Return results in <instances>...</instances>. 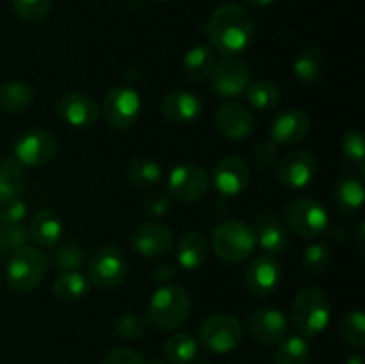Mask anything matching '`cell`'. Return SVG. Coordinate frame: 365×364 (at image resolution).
Wrapping results in <instances>:
<instances>
[{
	"label": "cell",
	"instance_id": "1",
	"mask_svg": "<svg viewBox=\"0 0 365 364\" xmlns=\"http://www.w3.org/2000/svg\"><path fill=\"white\" fill-rule=\"evenodd\" d=\"M255 36V21L242 6L234 2L217 7L207 24V38L221 56L237 57L250 49Z\"/></svg>",
	"mask_w": 365,
	"mask_h": 364
},
{
	"label": "cell",
	"instance_id": "2",
	"mask_svg": "<svg viewBox=\"0 0 365 364\" xmlns=\"http://www.w3.org/2000/svg\"><path fill=\"white\" fill-rule=\"evenodd\" d=\"M191 314V296L178 284H164L150 298L146 320L157 330L171 332L187 321Z\"/></svg>",
	"mask_w": 365,
	"mask_h": 364
},
{
	"label": "cell",
	"instance_id": "3",
	"mask_svg": "<svg viewBox=\"0 0 365 364\" xmlns=\"http://www.w3.org/2000/svg\"><path fill=\"white\" fill-rule=\"evenodd\" d=\"M50 259L38 246H21L11 252L6 266L7 284L16 293H31L45 280Z\"/></svg>",
	"mask_w": 365,
	"mask_h": 364
},
{
	"label": "cell",
	"instance_id": "4",
	"mask_svg": "<svg viewBox=\"0 0 365 364\" xmlns=\"http://www.w3.org/2000/svg\"><path fill=\"white\" fill-rule=\"evenodd\" d=\"M331 305L328 295L319 288H303L291 307V321L303 338H314L328 327Z\"/></svg>",
	"mask_w": 365,
	"mask_h": 364
},
{
	"label": "cell",
	"instance_id": "5",
	"mask_svg": "<svg viewBox=\"0 0 365 364\" xmlns=\"http://www.w3.org/2000/svg\"><path fill=\"white\" fill-rule=\"evenodd\" d=\"M210 245L214 253L225 263H241L255 250V228L242 220L223 221L212 231Z\"/></svg>",
	"mask_w": 365,
	"mask_h": 364
},
{
	"label": "cell",
	"instance_id": "6",
	"mask_svg": "<svg viewBox=\"0 0 365 364\" xmlns=\"http://www.w3.org/2000/svg\"><path fill=\"white\" fill-rule=\"evenodd\" d=\"M285 223L289 225L294 234L299 238L314 239L319 238L330 223L328 211L319 200L310 198V196H299L291 200L284 209Z\"/></svg>",
	"mask_w": 365,
	"mask_h": 364
},
{
	"label": "cell",
	"instance_id": "7",
	"mask_svg": "<svg viewBox=\"0 0 365 364\" xmlns=\"http://www.w3.org/2000/svg\"><path fill=\"white\" fill-rule=\"evenodd\" d=\"M245 338L242 323L235 316L217 313L205 318L200 327V341L212 353H228L237 348Z\"/></svg>",
	"mask_w": 365,
	"mask_h": 364
},
{
	"label": "cell",
	"instance_id": "8",
	"mask_svg": "<svg viewBox=\"0 0 365 364\" xmlns=\"http://www.w3.org/2000/svg\"><path fill=\"white\" fill-rule=\"evenodd\" d=\"M102 113L109 127L116 131H127L134 127L141 114V96L127 84L114 86L103 98Z\"/></svg>",
	"mask_w": 365,
	"mask_h": 364
},
{
	"label": "cell",
	"instance_id": "9",
	"mask_svg": "<svg viewBox=\"0 0 365 364\" xmlns=\"http://www.w3.org/2000/svg\"><path fill=\"white\" fill-rule=\"evenodd\" d=\"M127 277V259L120 246L106 243L98 246L89 263V280L102 289L118 288Z\"/></svg>",
	"mask_w": 365,
	"mask_h": 364
},
{
	"label": "cell",
	"instance_id": "10",
	"mask_svg": "<svg viewBox=\"0 0 365 364\" xmlns=\"http://www.w3.org/2000/svg\"><path fill=\"white\" fill-rule=\"evenodd\" d=\"M57 150H59V143L52 132L34 128V131L25 132L16 139L14 159L21 166L39 168L48 164L57 156Z\"/></svg>",
	"mask_w": 365,
	"mask_h": 364
},
{
	"label": "cell",
	"instance_id": "11",
	"mask_svg": "<svg viewBox=\"0 0 365 364\" xmlns=\"http://www.w3.org/2000/svg\"><path fill=\"white\" fill-rule=\"evenodd\" d=\"M209 189V177L200 164L184 163L171 170L168 177L170 196L184 203H195L205 196Z\"/></svg>",
	"mask_w": 365,
	"mask_h": 364
},
{
	"label": "cell",
	"instance_id": "12",
	"mask_svg": "<svg viewBox=\"0 0 365 364\" xmlns=\"http://www.w3.org/2000/svg\"><path fill=\"white\" fill-rule=\"evenodd\" d=\"M212 86L223 98H234L242 95L250 84V68L239 57L223 56L220 61L214 63L212 71Z\"/></svg>",
	"mask_w": 365,
	"mask_h": 364
},
{
	"label": "cell",
	"instance_id": "13",
	"mask_svg": "<svg viewBox=\"0 0 365 364\" xmlns=\"http://www.w3.org/2000/svg\"><path fill=\"white\" fill-rule=\"evenodd\" d=\"M130 245L146 259H159L173 248V232L159 221H145L130 234Z\"/></svg>",
	"mask_w": 365,
	"mask_h": 364
},
{
	"label": "cell",
	"instance_id": "14",
	"mask_svg": "<svg viewBox=\"0 0 365 364\" xmlns=\"http://www.w3.org/2000/svg\"><path fill=\"white\" fill-rule=\"evenodd\" d=\"M56 111L61 120L75 128L91 127L100 118V107L95 98H91L88 93L81 91H70L61 95L56 102Z\"/></svg>",
	"mask_w": 365,
	"mask_h": 364
},
{
	"label": "cell",
	"instance_id": "15",
	"mask_svg": "<svg viewBox=\"0 0 365 364\" xmlns=\"http://www.w3.org/2000/svg\"><path fill=\"white\" fill-rule=\"evenodd\" d=\"M317 173V159L312 152L296 150L287 153L277 164V178L284 188L302 189L314 181Z\"/></svg>",
	"mask_w": 365,
	"mask_h": 364
},
{
	"label": "cell",
	"instance_id": "16",
	"mask_svg": "<svg viewBox=\"0 0 365 364\" xmlns=\"http://www.w3.org/2000/svg\"><path fill=\"white\" fill-rule=\"evenodd\" d=\"M282 280V266L277 257L269 253H260L253 257L252 263L246 266L245 284L252 295L264 298L269 296L278 288Z\"/></svg>",
	"mask_w": 365,
	"mask_h": 364
},
{
	"label": "cell",
	"instance_id": "17",
	"mask_svg": "<svg viewBox=\"0 0 365 364\" xmlns=\"http://www.w3.org/2000/svg\"><path fill=\"white\" fill-rule=\"evenodd\" d=\"M250 335L260 345H278L285 339L289 330L287 318L273 307H260L248 316L246 321Z\"/></svg>",
	"mask_w": 365,
	"mask_h": 364
},
{
	"label": "cell",
	"instance_id": "18",
	"mask_svg": "<svg viewBox=\"0 0 365 364\" xmlns=\"http://www.w3.org/2000/svg\"><path fill=\"white\" fill-rule=\"evenodd\" d=\"M214 121L221 134L230 141H242L255 131V118L252 111L241 102H225L217 107Z\"/></svg>",
	"mask_w": 365,
	"mask_h": 364
},
{
	"label": "cell",
	"instance_id": "19",
	"mask_svg": "<svg viewBox=\"0 0 365 364\" xmlns=\"http://www.w3.org/2000/svg\"><path fill=\"white\" fill-rule=\"evenodd\" d=\"M212 182L223 196H235L246 189L250 182V166L241 157H223L212 170Z\"/></svg>",
	"mask_w": 365,
	"mask_h": 364
},
{
	"label": "cell",
	"instance_id": "20",
	"mask_svg": "<svg viewBox=\"0 0 365 364\" xmlns=\"http://www.w3.org/2000/svg\"><path fill=\"white\" fill-rule=\"evenodd\" d=\"M310 132V118L302 109H284L273 118L269 127L274 145H294Z\"/></svg>",
	"mask_w": 365,
	"mask_h": 364
},
{
	"label": "cell",
	"instance_id": "21",
	"mask_svg": "<svg viewBox=\"0 0 365 364\" xmlns=\"http://www.w3.org/2000/svg\"><path fill=\"white\" fill-rule=\"evenodd\" d=\"M160 111L164 116L177 125H189L202 116L203 103L195 93L184 91V89H175L164 95Z\"/></svg>",
	"mask_w": 365,
	"mask_h": 364
},
{
	"label": "cell",
	"instance_id": "22",
	"mask_svg": "<svg viewBox=\"0 0 365 364\" xmlns=\"http://www.w3.org/2000/svg\"><path fill=\"white\" fill-rule=\"evenodd\" d=\"M257 241L260 248L269 256L284 253L289 246V232L280 218L274 216L271 211H262L255 216Z\"/></svg>",
	"mask_w": 365,
	"mask_h": 364
},
{
	"label": "cell",
	"instance_id": "23",
	"mask_svg": "<svg viewBox=\"0 0 365 364\" xmlns=\"http://www.w3.org/2000/svg\"><path fill=\"white\" fill-rule=\"evenodd\" d=\"M29 234L39 246H53L63 238V220L53 209H41L32 216Z\"/></svg>",
	"mask_w": 365,
	"mask_h": 364
},
{
	"label": "cell",
	"instance_id": "24",
	"mask_svg": "<svg viewBox=\"0 0 365 364\" xmlns=\"http://www.w3.org/2000/svg\"><path fill=\"white\" fill-rule=\"evenodd\" d=\"M209 253V243L202 232H185L177 245V261L184 270H198L203 266Z\"/></svg>",
	"mask_w": 365,
	"mask_h": 364
},
{
	"label": "cell",
	"instance_id": "25",
	"mask_svg": "<svg viewBox=\"0 0 365 364\" xmlns=\"http://www.w3.org/2000/svg\"><path fill=\"white\" fill-rule=\"evenodd\" d=\"M365 200L364 186L360 178L344 177L335 182L334 203L342 214H355L362 209Z\"/></svg>",
	"mask_w": 365,
	"mask_h": 364
},
{
	"label": "cell",
	"instance_id": "26",
	"mask_svg": "<svg viewBox=\"0 0 365 364\" xmlns=\"http://www.w3.org/2000/svg\"><path fill=\"white\" fill-rule=\"evenodd\" d=\"M214 63H216L214 50L207 45H196L185 52L182 59V71L189 81L202 82L210 75Z\"/></svg>",
	"mask_w": 365,
	"mask_h": 364
},
{
	"label": "cell",
	"instance_id": "27",
	"mask_svg": "<svg viewBox=\"0 0 365 364\" xmlns=\"http://www.w3.org/2000/svg\"><path fill=\"white\" fill-rule=\"evenodd\" d=\"M324 64H327V57L323 50L310 46L296 56L292 63V74L302 84H312L323 75Z\"/></svg>",
	"mask_w": 365,
	"mask_h": 364
},
{
	"label": "cell",
	"instance_id": "28",
	"mask_svg": "<svg viewBox=\"0 0 365 364\" xmlns=\"http://www.w3.org/2000/svg\"><path fill=\"white\" fill-rule=\"evenodd\" d=\"M34 102V91L24 81H7L0 84V109L6 113H24Z\"/></svg>",
	"mask_w": 365,
	"mask_h": 364
},
{
	"label": "cell",
	"instance_id": "29",
	"mask_svg": "<svg viewBox=\"0 0 365 364\" xmlns=\"http://www.w3.org/2000/svg\"><path fill=\"white\" fill-rule=\"evenodd\" d=\"M125 177L135 188H152L163 178V168L148 157H132L125 166Z\"/></svg>",
	"mask_w": 365,
	"mask_h": 364
},
{
	"label": "cell",
	"instance_id": "30",
	"mask_svg": "<svg viewBox=\"0 0 365 364\" xmlns=\"http://www.w3.org/2000/svg\"><path fill=\"white\" fill-rule=\"evenodd\" d=\"M24 166L16 159H4L0 163V198H13L25 191Z\"/></svg>",
	"mask_w": 365,
	"mask_h": 364
},
{
	"label": "cell",
	"instance_id": "31",
	"mask_svg": "<svg viewBox=\"0 0 365 364\" xmlns=\"http://www.w3.org/2000/svg\"><path fill=\"white\" fill-rule=\"evenodd\" d=\"M53 295L64 302H77L89 291V282L81 271H64L52 285Z\"/></svg>",
	"mask_w": 365,
	"mask_h": 364
},
{
	"label": "cell",
	"instance_id": "32",
	"mask_svg": "<svg viewBox=\"0 0 365 364\" xmlns=\"http://www.w3.org/2000/svg\"><path fill=\"white\" fill-rule=\"evenodd\" d=\"M164 353L173 364H189L198 353V343L187 332H178L164 343Z\"/></svg>",
	"mask_w": 365,
	"mask_h": 364
},
{
	"label": "cell",
	"instance_id": "33",
	"mask_svg": "<svg viewBox=\"0 0 365 364\" xmlns=\"http://www.w3.org/2000/svg\"><path fill=\"white\" fill-rule=\"evenodd\" d=\"M310 357V346L303 335H291L278 343L274 352V364H307Z\"/></svg>",
	"mask_w": 365,
	"mask_h": 364
},
{
	"label": "cell",
	"instance_id": "34",
	"mask_svg": "<svg viewBox=\"0 0 365 364\" xmlns=\"http://www.w3.org/2000/svg\"><path fill=\"white\" fill-rule=\"evenodd\" d=\"M280 88L273 81H255L246 88V96L257 111H269L280 102Z\"/></svg>",
	"mask_w": 365,
	"mask_h": 364
},
{
	"label": "cell",
	"instance_id": "35",
	"mask_svg": "<svg viewBox=\"0 0 365 364\" xmlns=\"http://www.w3.org/2000/svg\"><path fill=\"white\" fill-rule=\"evenodd\" d=\"M339 334L353 348L365 346V316L360 309L349 310L339 323Z\"/></svg>",
	"mask_w": 365,
	"mask_h": 364
},
{
	"label": "cell",
	"instance_id": "36",
	"mask_svg": "<svg viewBox=\"0 0 365 364\" xmlns=\"http://www.w3.org/2000/svg\"><path fill=\"white\" fill-rule=\"evenodd\" d=\"M84 263V252H82L81 246L73 241H64L57 243L56 252H53V264H56V270L59 271H77L78 268Z\"/></svg>",
	"mask_w": 365,
	"mask_h": 364
},
{
	"label": "cell",
	"instance_id": "37",
	"mask_svg": "<svg viewBox=\"0 0 365 364\" xmlns=\"http://www.w3.org/2000/svg\"><path fill=\"white\" fill-rule=\"evenodd\" d=\"M303 268L310 275H319L327 271L331 264V252L323 243H312L303 250Z\"/></svg>",
	"mask_w": 365,
	"mask_h": 364
},
{
	"label": "cell",
	"instance_id": "38",
	"mask_svg": "<svg viewBox=\"0 0 365 364\" xmlns=\"http://www.w3.org/2000/svg\"><path fill=\"white\" fill-rule=\"evenodd\" d=\"M53 0H13V9L20 20L36 24L48 16Z\"/></svg>",
	"mask_w": 365,
	"mask_h": 364
},
{
	"label": "cell",
	"instance_id": "39",
	"mask_svg": "<svg viewBox=\"0 0 365 364\" xmlns=\"http://www.w3.org/2000/svg\"><path fill=\"white\" fill-rule=\"evenodd\" d=\"M146 327H148V320H145L139 314L127 313L123 316H120L114 323V330L120 335L121 339H127V341H135V339H141L146 334Z\"/></svg>",
	"mask_w": 365,
	"mask_h": 364
},
{
	"label": "cell",
	"instance_id": "40",
	"mask_svg": "<svg viewBox=\"0 0 365 364\" xmlns=\"http://www.w3.org/2000/svg\"><path fill=\"white\" fill-rule=\"evenodd\" d=\"M342 152H344L346 159H349L351 163L359 164V168H364V159H365V143H364V134L359 131H349L342 136Z\"/></svg>",
	"mask_w": 365,
	"mask_h": 364
},
{
	"label": "cell",
	"instance_id": "41",
	"mask_svg": "<svg viewBox=\"0 0 365 364\" xmlns=\"http://www.w3.org/2000/svg\"><path fill=\"white\" fill-rule=\"evenodd\" d=\"M27 214V203L20 196L0 198V225L20 223Z\"/></svg>",
	"mask_w": 365,
	"mask_h": 364
},
{
	"label": "cell",
	"instance_id": "42",
	"mask_svg": "<svg viewBox=\"0 0 365 364\" xmlns=\"http://www.w3.org/2000/svg\"><path fill=\"white\" fill-rule=\"evenodd\" d=\"M252 163L257 170H271L278 164V148L273 141L260 143L255 150H253Z\"/></svg>",
	"mask_w": 365,
	"mask_h": 364
},
{
	"label": "cell",
	"instance_id": "43",
	"mask_svg": "<svg viewBox=\"0 0 365 364\" xmlns=\"http://www.w3.org/2000/svg\"><path fill=\"white\" fill-rule=\"evenodd\" d=\"M171 200L170 195H164V193H153V195L146 196L141 203V209L146 216L152 218H160L170 211Z\"/></svg>",
	"mask_w": 365,
	"mask_h": 364
},
{
	"label": "cell",
	"instance_id": "44",
	"mask_svg": "<svg viewBox=\"0 0 365 364\" xmlns=\"http://www.w3.org/2000/svg\"><path fill=\"white\" fill-rule=\"evenodd\" d=\"M4 234H6V246L7 252H14V250L21 248V246L27 245V241L31 239L29 234V228L25 225L13 223V225H4Z\"/></svg>",
	"mask_w": 365,
	"mask_h": 364
},
{
	"label": "cell",
	"instance_id": "45",
	"mask_svg": "<svg viewBox=\"0 0 365 364\" xmlns=\"http://www.w3.org/2000/svg\"><path fill=\"white\" fill-rule=\"evenodd\" d=\"M102 364H146V359L139 350L114 348L107 353Z\"/></svg>",
	"mask_w": 365,
	"mask_h": 364
},
{
	"label": "cell",
	"instance_id": "46",
	"mask_svg": "<svg viewBox=\"0 0 365 364\" xmlns=\"http://www.w3.org/2000/svg\"><path fill=\"white\" fill-rule=\"evenodd\" d=\"M175 273H177V270H175L173 264H159V266H155V270H153L152 278L155 282H159V284H168V282H171V278L175 277Z\"/></svg>",
	"mask_w": 365,
	"mask_h": 364
},
{
	"label": "cell",
	"instance_id": "47",
	"mask_svg": "<svg viewBox=\"0 0 365 364\" xmlns=\"http://www.w3.org/2000/svg\"><path fill=\"white\" fill-rule=\"evenodd\" d=\"M355 243H356V250H359V253H364L365 252V221H360V223L356 225Z\"/></svg>",
	"mask_w": 365,
	"mask_h": 364
},
{
	"label": "cell",
	"instance_id": "48",
	"mask_svg": "<svg viewBox=\"0 0 365 364\" xmlns=\"http://www.w3.org/2000/svg\"><path fill=\"white\" fill-rule=\"evenodd\" d=\"M246 2L255 9H264V7H269L274 0H246Z\"/></svg>",
	"mask_w": 365,
	"mask_h": 364
},
{
	"label": "cell",
	"instance_id": "49",
	"mask_svg": "<svg viewBox=\"0 0 365 364\" xmlns=\"http://www.w3.org/2000/svg\"><path fill=\"white\" fill-rule=\"evenodd\" d=\"M7 252L6 246V234H4V225H0V257Z\"/></svg>",
	"mask_w": 365,
	"mask_h": 364
},
{
	"label": "cell",
	"instance_id": "50",
	"mask_svg": "<svg viewBox=\"0 0 365 364\" xmlns=\"http://www.w3.org/2000/svg\"><path fill=\"white\" fill-rule=\"evenodd\" d=\"M346 364H364V360L360 355H351L346 359Z\"/></svg>",
	"mask_w": 365,
	"mask_h": 364
},
{
	"label": "cell",
	"instance_id": "51",
	"mask_svg": "<svg viewBox=\"0 0 365 364\" xmlns=\"http://www.w3.org/2000/svg\"><path fill=\"white\" fill-rule=\"evenodd\" d=\"M146 364H166V363H164V360H160V359H152V360H148Z\"/></svg>",
	"mask_w": 365,
	"mask_h": 364
},
{
	"label": "cell",
	"instance_id": "52",
	"mask_svg": "<svg viewBox=\"0 0 365 364\" xmlns=\"http://www.w3.org/2000/svg\"><path fill=\"white\" fill-rule=\"evenodd\" d=\"M153 2H166V0H153Z\"/></svg>",
	"mask_w": 365,
	"mask_h": 364
},
{
	"label": "cell",
	"instance_id": "53",
	"mask_svg": "<svg viewBox=\"0 0 365 364\" xmlns=\"http://www.w3.org/2000/svg\"><path fill=\"white\" fill-rule=\"evenodd\" d=\"M0 285H2V278H0Z\"/></svg>",
	"mask_w": 365,
	"mask_h": 364
}]
</instances>
